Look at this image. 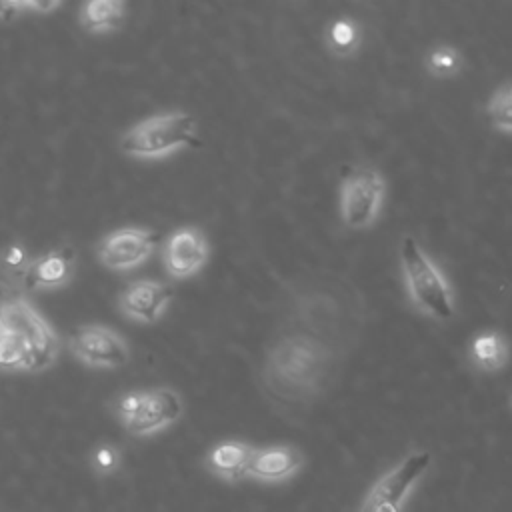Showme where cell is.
Returning <instances> with one entry per match:
<instances>
[{"instance_id":"obj_9","label":"cell","mask_w":512,"mask_h":512,"mask_svg":"<svg viewBox=\"0 0 512 512\" xmlns=\"http://www.w3.org/2000/svg\"><path fill=\"white\" fill-rule=\"evenodd\" d=\"M162 264L170 278L184 280L194 276L208 260V242L194 226L174 230L162 244Z\"/></svg>"},{"instance_id":"obj_8","label":"cell","mask_w":512,"mask_h":512,"mask_svg":"<svg viewBox=\"0 0 512 512\" xmlns=\"http://www.w3.org/2000/svg\"><path fill=\"white\" fill-rule=\"evenodd\" d=\"M158 234L150 228L124 226L104 234L96 246L98 262L114 272H126L144 264L156 250Z\"/></svg>"},{"instance_id":"obj_1","label":"cell","mask_w":512,"mask_h":512,"mask_svg":"<svg viewBox=\"0 0 512 512\" xmlns=\"http://www.w3.org/2000/svg\"><path fill=\"white\" fill-rule=\"evenodd\" d=\"M196 140V118L184 110H168L132 124L120 138V150L138 160H160Z\"/></svg>"},{"instance_id":"obj_16","label":"cell","mask_w":512,"mask_h":512,"mask_svg":"<svg viewBox=\"0 0 512 512\" xmlns=\"http://www.w3.org/2000/svg\"><path fill=\"white\" fill-rule=\"evenodd\" d=\"M470 354L478 368H482L486 372H494L506 362L508 346H506V340L498 332L490 330V332L478 334L472 340Z\"/></svg>"},{"instance_id":"obj_22","label":"cell","mask_w":512,"mask_h":512,"mask_svg":"<svg viewBox=\"0 0 512 512\" xmlns=\"http://www.w3.org/2000/svg\"><path fill=\"white\" fill-rule=\"evenodd\" d=\"M28 12V0H0V22H10Z\"/></svg>"},{"instance_id":"obj_6","label":"cell","mask_w":512,"mask_h":512,"mask_svg":"<svg viewBox=\"0 0 512 512\" xmlns=\"http://www.w3.org/2000/svg\"><path fill=\"white\" fill-rule=\"evenodd\" d=\"M384 198V180L370 168L352 170L340 190V218L352 228L360 230L374 222Z\"/></svg>"},{"instance_id":"obj_10","label":"cell","mask_w":512,"mask_h":512,"mask_svg":"<svg viewBox=\"0 0 512 512\" xmlns=\"http://www.w3.org/2000/svg\"><path fill=\"white\" fill-rule=\"evenodd\" d=\"M182 412L184 404L176 390L166 386L142 390V402L124 430L132 436H152L174 424Z\"/></svg>"},{"instance_id":"obj_15","label":"cell","mask_w":512,"mask_h":512,"mask_svg":"<svg viewBox=\"0 0 512 512\" xmlns=\"http://www.w3.org/2000/svg\"><path fill=\"white\" fill-rule=\"evenodd\" d=\"M124 20L126 4L122 0H88L78 10V22L90 34L116 32Z\"/></svg>"},{"instance_id":"obj_11","label":"cell","mask_w":512,"mask_h":512,"mask_svg":"<svg viewBox=\"0 0 512 512\" xmlns=\"http://www.w3.org/2000/svg\"><path fill=\"white\" fill-rule=\"evenodd\" d=\"M174 292L168 284L158 280H134L128 282L118 294V310L138 322V324H152L156 322L164 310L168 308Z\"/></svg>"},{"instance_id":"obj_18","label":"cell","mask_w":512,"mask_h":512,"mask_svg":"<svg viewBox=\"0 0 512 512\" xmlns=\"http://www.w3.org/2000/svg\"><path fill=\"white\" fill-rule=\"evenodd\" d=\"M328 44L338 54H350L360 44V28L348 18H338L328 28Z\"/></svg>"},{"instance_id":"obj_14","label":"cell","mask_w":512,"mask_h":512,"mask_svg":"<svg viewBox=\"0 0 512 512\" xmlns=\"http://www.w3.org/2000/svg\"><path fill=\"white\" fill-rule=\"evenodd\" d=\"M254 448L238 442V440H226L216 444L208 456H206V466L212 474L228 480V482H236L242 480L244 476H248V464L252 458Z\"/></svg>"},{"instance_id":"obj_21","label":"cell","mask_w":512,"mask_h":512,"mask_svg":"<svg viewBox=\"0 0 512 512\" xmlns=\"http://www.w3.org/2000/svg\"><path fill=\"white\" fill-rule=\"evenodd\" d=\"M30 260H32V256L22 242H12L0 250V270L4 274L22 276V272L26 270Z\"/></svg>"},{"instance_id":"obj_17","label":"cell","mask_w":512,"mask_h":512,"mask_svg":"<svg viewBox=\"0 0 512 512\" xmlns=\"http://www.w3.org/2000/svg\"><path fill=\"white\" fill-rule=\"evenodd\" d=\"M486 112H488V118L490 122L498 128V130H504V132H512V82L500 86L488 106H486Z\"/></svg>"},{"instance_id":"obj_5","label":"cell","mask_w":512,"mask_h":512,"mask_svg":"<svg viewBox=\"0 0 512 512\" xmlns=\"http://www.w3.org/2000/svg\"><path fill=\"white\" fill-rule=\"evenodd\" d=\"M430 462V452H414L406 456L372 486L358 512H400L404 500L414 484L424 476Z\"/></svg>"},{"instance_id":"obj_23","label":"cell","mask_w":512,"mask_h":512,"mask_svg":"<svg viewBox=\"0 0 512 512\" xmlns=\"http://www.w3.org/2000/svg\"><path fill=\"white\" fill-rule=\"evenodd\" d=\"M60 6V2H38V0H28V12H36V14H48L52 10H56Z\"/></svg>"},{"instance_id":"obj_19","label":"cell","mask_w":512,"mask_h":512,"mask_svg":"<svg viewBox=\"0 0 512 512\" xmlns=\"http://www.w3.org/2000/svg\"><path fill=\"white\" fill-rule=\"evenodd\" d=\"M426 66L434 76H452L460 70V54L450 46H438L430 50Z\"/></svg>"},{"instance_id":"obj_4","label":"cell","mask_w":512,"mask_h":512,"mask_svg":"<svg viewBox=\"0 0 512 512\" xmlns=\"http://www.w3.org/2000/svg\"><path fill=\"white\" fill-rule=\"evenodd\" d=\"M68 348L76 360L98 370H116L130 360V346L122 334L102 324L74 328L68 334Z\"/></svg>"},{"instance_id":"obj_12","label":"cell","mask_w":512,"mask_h":512,"mask_svg":"<svg viewBox=\"0 0 512 512\" xmlns=\"http://www.w3.org/2000/svg\"><path fill=\"white\" fill-rule=\"evenodd\" d=\"M76 268L72 248H54L34 256L20 276L26 290H58L70 284Z\"/></svg>"},{"instance_id":"obj_2","label":"cell","mask_w":512,"mask_h":512,"mask_svg":"<svg viewBox=\"0 0 512 512\" xmlns=\"http://www.w3.org/2000/svg\"><path fill=\"white\" fill-rule=\"evenodd\" d=\"M400 264L414 304L436 320L452 318L454 300L448 282L412 236L400 242Z\"/></svg>"},{"instance_id":"obj_7","label":"cell","mask_w":512,"mask_h":512,"mask_svg":"<svg viewBox=\"0 0 512 512\" xmlns=\"http://www.w3.org/2000/svg\"><path fill=\"white\" fill-rule=\"evenodd\" d=\"M320 366L318 350L306 340L282 342L270 358V380L280 392L298 394L310 388Z\"/></svg>"},{"instance_id":"obj_3","label":"cell","mask_w":512,"mask_h":512,"mask_svg":"<svg viewBox=\"0 0 512 512\" xmlns=\"http://www.w3.org/2000/svg\"><path fill=\"white\" fill-rule=\"evenodd\" d=\"M0 328L18 338L32 360V372L46 370L60 352V340L50 322L22 296L0 300Z\"/></svg>"},{"instance_id":"obj_20","label":"cell","mask_w":512,"mask_h":512,"mask_svg":"<svg viewBox=\"0 0 512 512\" xmlns=\"http://www.w3.org/2000/svg\"><path fill=\"white\" fill-rule=\"evenodd\" d=\"M122 462V454L114 444H98L90 454V466L100 476H112Z\"/></svg>"},{"instance_id":"obj_13","label":"cell","mask_w":512,"mask_h":512,"mask_svg":"<svg viewBox=\"0 0 512 512\" xmlns=\"http://www.w3.org/2000/svg\"><path fill=\"white\" fill-rule=\"evenodd\" d=\"M300 466L302 456L290 446L254 448L248 464V476L262 482H280L294 476Z\"/></svg>"}]
</instances>
